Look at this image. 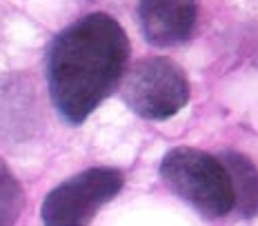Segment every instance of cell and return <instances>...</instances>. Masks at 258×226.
I'll list each match as a JSON object with an SVG mask.
<instances>
[{
    "label": "cell",
    "mask_w": 258,
    "mask_h": 226,
    "mask_svg": "<svg viewBox=\"0 0 258 226\" xmlns=\"http://www.w3.org/2000/svg\"><path fill=\"white\" fill-rule=\"evenodd\" d=\"M129 38L109 14H89L62 29L47 49L49 95L67 125H83L120 84Z\"/></svg>",
    "instance_id": "6da1fadb"
},
{
    "label": "cell",
    "mask_w": 258,
    "mask_h": 226,
    "mask_svg": "<svg viewBox=\"0 0 258 226\" xmlns=\"http://www.w3.org/2000/svg\"><path fill=\"white\" fill-rule=\"evenodd\" d=\"M25 208V191L18 177L0 160V226H14Z\"/></svg>",
    "instance_id": "52a82bcc"
},
{
    "label": "cell",
    "mask_w": 258,
    "mask_h": 226,
    "mask_svg": "<svg viewBox=\"0 0 258 226\" xmlns=\"http://www.w3.org/2000/svg\"><path fill=\"white\" fill-rule=\"evenodd\" d=\"M198 18L196 0H141L138 23L143 36L154 47H178L194 34Z\"/></svg>",
    "instance_id": "5b68a950"
},
{
    "label": "cell",
    "mask_w": 258,
    "mask_h": 226,
    "mask_svg": "<svg viewBox=\"0 0 258 226\" xmlns=\"http://www.w3.org/2000/svg\"><path fill=\"white\" fill-rule=\"evenodd\" d=\"M125 175L111 166H94L58 184L45 197V226H89L96 213L120 193Z\"/></svg>",
    "instance_id": "277c9868"
},
{
    "label": "cell",
    "mask_w": 258,
    "mask_h": 226,
    "mask_svg": "<svg viewBox=\"0 0 258 226\" xmlns=\"http://www.w3.org/2000/svg\"><path fill=\"white\" fill-rule=\"evenodd\" d=\"M220 164L229 175V184L234 193V211L240 217L249 219L258 215V166L247 155L238 151H223Z\"/></svg>",
    "instance_id": "8992f818"
},
{
    "label": "cell",
    "mask_w": 258,
    "mask_h": 226,
    "mask_svg": "<svg viewBox=\"0 0 258 226\" xmlns=\"http://www.w3.org/2000/svg\"><path fill=\"white\" fill-rule=\"evenodd\" d=\"M160 177L203 217L216 219L234 211L229 175L218 158L201 149L176 147L160 162Z\"/></svg>",
    "instance_id": "7a4b0ae2"
},
{
    "label": "cell",
    "mask_w": 258,
    "mask_h": 226,
    "mask_svg": "<svg viewBox=\"0 0 258 226\" xmlns=\"http://www.w3.org/2000/svg\"><path fill=\"white\" fill-rule=\"evenodd\" d=\"M122 100L145 120H167L189 102V80L169 58H143L125 75Z\"/></svg>",
    "instance_id": "3957f363"
}]
</instances>
